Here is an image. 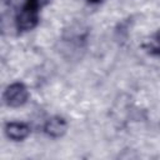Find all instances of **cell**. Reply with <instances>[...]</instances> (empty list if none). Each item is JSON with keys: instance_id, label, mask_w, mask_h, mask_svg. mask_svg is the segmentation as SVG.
I'll list each match as a JSON object with an SVG mask.
<instances>
[{"instance_id": "cell-1", "label": "cell", "mask_w": 160, "mask_h": 160, "mask_svg": "<svg viewBox=\"0 0 160 160\" xmlns=\"http://www.w3.org/2000/svg\"><path fill=\"white\" fill-rule=\"evenodd\" d=\"M46 0H25L15 16V25L20 32H26L39 24L40 9Z\"/></svg>"}, {"instance_id": "cell-2", "label": "cell", "mask_w": 160, "mask_h": 160, "mask_svg": "<svg viewBox=\"0 0 160 160\" xmlns=\"http://www.w3.org/2000/svg\"><path fill=\"white\" fill-rule=\"evenodd\" d=\"M29 99V90L24 82L16 81L10 84L2 94V100L9 108H20L26 104Z\"/></svg>"}, {"instance_id": "cell-3", "label": "cell", "mask_w": 160, "mask_h": 160, "mask_svg": "<svg viewBox=\"0 0 160 160\" xmlns=\"http://www.w3.org/2000/svg\"><path fill=\"white\" fill-rule=\"evenodd\" d=\"M66 130H68V121L65 118L60 115L49 118L44 124V132L48 136L54 138V139L64 136Z\"/></svg>"}, {"instance_id": "cell-4", "label": "cell", "mask_w": 160, "mask_h": 160, "mask_svg": "<svg viewBox=\"0 0 160 160\" xmlns=\"http://www.w3.org/2000/svg\"><path fill=\"white\" fill-rule=\"evenodd\" d=\"M4 131H5V135L10 140H12V141H22L30 135L31 128L28 124L21 122V121H10V122L5 124Z\"/></svg>"}, {"instance_id": "cell-5", "label": "cell", "mask_w": 160, "mask_h": 160, "mask_svg": "<svg viewBox=\"0 0 160 160\" xmlns=\"http://www.w3.org/2000/svg\"><path fill=\"white\" fill-rule=\"evenodd\" d=\"M142 48L148 54L152 56H160V29L144 42Z\"/></svg>"}, {"instance_id": "cell-6", "label": "cell", "mask_w": 160, "mask_h": 160, "mask_svg": "<svg viewBox=\"0 0 160 160\" xmlns=\"http://www.w3.org/2000/svg\"><path fill=\"white\" fill-rule=\"evenodd\" d=\"M86 1H88L89 4H94V5H95V4H100V2H102L104 0H86Z\"/></svg>"}]
</instances>
